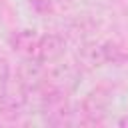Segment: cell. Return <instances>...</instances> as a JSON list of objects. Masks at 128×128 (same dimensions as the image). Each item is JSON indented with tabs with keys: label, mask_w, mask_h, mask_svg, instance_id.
Instances as JSON below:
<instances>
[{
	"label": "cell",
	"mask_w": 128,
	"mask_h": 128,
	"mask_svg": "<svg viewBox=\"0 0 128 128\" xmlns=\"http://www.w3.org/2000/svg\"><path fill=\"white\" fill-rule=\"evenodd\" d=\"M64 50V40L58 34H44L38 36V46H36V56L34 62H46V60H54L56 56H60Z\"/></svg>",
	"instance_id": "obj_1"
},
{
	"label": "cell",
	"mask_w": 128,
	"mask_h": 128,
	"mask_svg": "<svg viewBox=\"0 0 128 128\" xmlns=\"http://www.w3.org/2000/svg\"><path fill=\"white\" fill-rule=\"evenodd\" d=\"M104 108H106V96L100 90L88 94V98L82 102V110H84L82 124H100L104 118Z\"/></svg>",
	"instance_id": "obj_2"
},
{
	"label": "cell",
	"mask_w": 128,
	"mask_h": 128,
	"mask_svg": "<svg viewBox=\"0 0 128 128\" xmlns=\"http://www.w3.org/2000/svg\"><path fill=\"white\" fill-rule=\"evenodd\" d=\"M12 46L18 54H22L28 60H34L36 56V46H38V34L34 30H22L18 34H14L12 38Z\"/></svg>",
	"instance_id": "obj_3"
},
{
	"label": "cell",
	"mask_w": 128,
	"mask_h": 128,
	"mask_svg": "<svg viewBox=\"0 0 128 128\" xmlns=\"http://www.w3.org/2000/svg\"><path fill=\"white\" fill-rule=\"evenodd\" d=\"M98 54H100V62L104 64H122L128 60V54L116 46V44H104L98 48Z\"/></svg>",
	"instance_id": "obj_4"
},
{
	"label": "cell",
	"mask_w": 128,
	"mask_h": 128,
	"mask_svg": "<svg viewBox=\"0 0 128 128\" xmlns=\"http://www.w3.org/2000/svg\"><path fill=\"white\" fill-rule=\"evenodd\" d=\"M30 8L38 14V16H46L54 10L52 0H30Z\"/></svg>",
	"instance_id": "obj_5"
},
{
	"label": "cell",
	"mask_w": 128,
	"mask_h": 128,
	"mask_svg": "<svg viewBox=\"0 0 128 128\" xmlns=\"http://www.w3.org/2000/svg\"><path fill=\"white\" fill-rule=\"evenodd\" d=\"M8 76H10V70H8V64L4 58H0V94L6 92V86H8Z\"/></svg>",
	"instance_id": "obj_6"
},
{
	"label": "cell",
	"mask_w": 128,
	"mask_h": 128,
	"mask_svg": "<svg viewBox=\"0 0 128 128\" xmlns=\"http://www.w3.org/2000/svg\"><path fill=\"white\" fill-rule=\"evenodd\" d=\"M118 124H120V126H124V128H126V126H128V110H126V112H124V116H122V118H120V122H118Z\"/></svg>",
	"instance_id": "obj_7"
}]
</instances>
